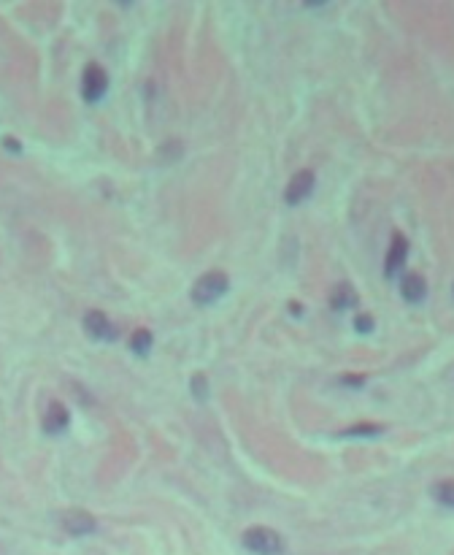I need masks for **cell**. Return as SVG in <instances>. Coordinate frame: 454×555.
<instances>
[{"label": "cell", "mask_w": 454, "mask_h": 555, "mask_svg": "<svg viewBox=\"0 0 454 555\" xmlns=\"http://www.w3.org/2000/svg\"><path fill=\"white\" fill-rule=\"evenodd\" d=\"M230 288V279H227L225 271H206L193 288V301L200 306H208L214 301H219Z\"/></svg>", "instance_id": "7a4b0ae2"}, {"label": "cell", "mask_w": 454, "mask_h": 555, "mask_svg": "<svg viewBox=\"0 0 454 555\" xmlns=\"http://www.w3.org/2000/svg\"><path fill=\"white\" fill-rule=\"evenodd\" d=\"M108 90V76L106 70L97 66V63H90L84 68V76H81V95L90 100V103H97V100L106 95Z\"/></svg>", "instance_id": "3957f363"}, {"label": "cell", "mask_w": 454, "mask_h": 555, "mask_svg": "<svg viewBox=\"0 0 454 555\" xmlns=\"http://www.w3.org/2000/svg\"><path fill=\"white\" fill-rule=\"evenodd\" d=\"M68 423H70L68 409H65L60 401H52L49 409L43 412V431L52 433V436H57V433H63L65 428H68Z\"/></svg>", "instance_id": "ba28073f"}, {"label": "cell", "mask_w": 454, "mask_h": 555, "mask_svg": "<svg viewBox=\"0 0 454 555\" xmlns=\"http://www.w3.org/2000/svg\"><path fill=\"white\" fill-rule=\"evenodd\" d=\"M355 326L359 333H371V330H373V317H371V314H362V317L355 320Z\"/></svg>", "instance_id": "9a60e30c"}, {"label": "cell", "mask_w": 454, "mask_h": 555, "mask_svg": "<svg viewBox=\"0 0 454 555\" xmlns=\"http://www.w3.org/2000/svg\"><path fill=\"white\" fill-rule=\"evenodd\" d=\"M63 528L70 536H87L97 528V520L87 509H68L63 515Z\"/></svg>", "instance_id": "5b68a950"}, {"label": "cell", "mask_w": 454, "mask_h": 555, "mask_svg": "<svg viewBox=\"0 0 454 555\" xmlns=\"http://www.w3.org/2000/svg\"><path fill=\"white\" fill-rule=\"evenodd\" d=\"M241 542H244V547L249 553L255 555H282L284 547H287L284 539L273 528H268V525H252V528H246Z\"/></svg>", "instance_id": "6da1fadb"}, {"label": "cell", "mask_w": 454, "mask_h": 555, "mask_svg": "<svg viewBox=\"0 0 454 555\" xmlns=\"http://www.w3.org/2000/svg\"><path fill=\"white\" fill-rule=\"evenodd\" d=\"M430 493H433V498H435L438 504H444V507L454 509V480H444V482L433 485Z\"/></svg>", "instance_id": "8fae6325"}, {"label": "cell", "mask_w": 454, "mask_h": 555, "mask_svg": "<svg viewBox=\"0 0 454 555\" xmlns=\"http://www.w3.org/2000/svg\"><path fill=\"white\" fill-rule=\"evenodd\" d=\"M84 330L95 341H114L117 339V328L111 326V320L103 312H87L84 314Z\"/></svg>", "instance_id": "8992f818"}, {"label": "cell", "mask_w": 454, "mask_h": 555, "mask_svg": "<svg viewBox=\"0 0 454 555\" xmlns=\"http://www.w3.org/2000/svg\"><path fill=\"white\" fill-rule=\"evenodd\" d=\"M344 382H349V385H357V388H359V385H362V377H344Z\"/></svg>", "instance_id": "e0dca14e"}, {"label": "cell", "mask_w": 454, "mask_h": 555, "mask_svg": "<svg viewBox=\"0 0 454 555\" xmlns=\"http://www.w3.org/2000/svg\"><path fill=\"white\" fill-rule=\"evenodd\" d=\"M193 395L197 401H206V398H208V385H206V377H203V374H197L193 379Z\"/></svg>", "instance_id": "5bb4252c"}, {"label": "cell", "mask_w": 454, "mask_h": 555, "mask_svg": "<svg viewBox=\"0 0 454 555\" xmlns=\"http://www.w3.org/2000/svg\"><path fill=\"white\" fill-rule=\"evenodd\" d=\"M406 258H408V241H406L400 233H395V238H392V244H389L387 263H384V274H387V276H397L400 268H403V263H406Z\"/></svg>", "instance_id": "52a82bcc"}, {"label": "cell", "mask_w": 454, "mask_h": 555, "mask_svg": "<svg viewBox=\"0 0 454 555\" xmlns=\"http://www.w3.org/2000/svg\"><path fill=\"white\" fill-rule=\"evenodd\" d=\"M330 303H333L335 312H344V309H352V306L359 303V295H357V290L349 285V282H341V285L333 288V293H330Z\"/></svg>", "instance_id": "9c48e42d"}, {"label": "cell", "mask_w": 454, "mask_h": 555, "mask_svg": "<svg viewBox=\"0 0 454 555\" xmlns=\"http://www.w3.org/2000/svg\"><path fill=\"white\" fill-rule=\"evenodd\" d=\"M3 147H6V149H11V155H19V152H22V147H19L14 138H3Z\"/></svg>", "instance_id": "2e32d148"}, {"label": "cell", "mask_w": 454, "mask_h": 555, "mask_svg": "<svg viewBox=\"0 0 454 555\" xmlns=\"http://www.w3.org/2000/svg\"><path fill=\"white\" fill-rule=\"evenodd\" d=\"M400 295H403L408 303H422L424 295H427V282L422 279L420 274H408V276H403V282H400Z\"/></svg>", "instance_id": "30bf717a"}, {"label": "cell", "mask_w": 454, "mask_h": 555, "mask_svg": "<svg viewBox=\"0 0 454 555\" xmlns=\"http://www.w3.org/2000/svg\"><path fill=\"white\" fill-rule=\"evenodd\" d=\"M314 173L311 171H297L295 176L290 179V185H287V193H284V200L290 203V206H297V203H303L306 198L314 193Z\"/></svg>", "instance_id": "277c9868"}, {"label": "cell", "mask_w": 454, "mask_h": 555, "mask_svg": "<svg viewBox=\"0 0 454 555\" xmlns=\"http://www.w3.org/2000/svg\"><path fill=\"white\" fill-rule=\"evenodd\" d=\"M346 436H376V433H382V425H355V428H349V431H344Z\"/></svg>", "instance_id": "4fadbf2b"}, {"label": "cell", "mask_w": 454, "mask_h": 555, "mask_svg": "<svg viewBox=\"0 0 454 555\" xmlns=\"http://www.w3.org/2000/svg\"><path fill=\"white\" fill-rule=\"evenodd\" d=\"M130 350H132L135 355H146V352L152 350V333L144 330V328H138V330L130 336Z\"/></svg>", "instance_id": "7c38bea8"}]
</instances>
